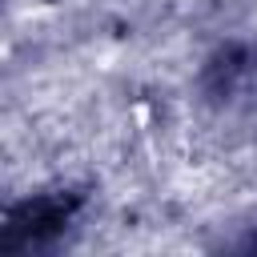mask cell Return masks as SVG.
Instances as JSON below:
<instances>
[{"label":"cell","mask_w":257,"mask_h":257,"mask_svg":"<svg viewBox=\"0 0 257 257\" xmlns=\"http://www.w3.org/2000/svg\"><path fill=\"white\" fill-rule=\"evenodd\" d=\"M64 221H68V201H60V197L24 201V205H16V209H12L8 225H4V249L44 241V237H52Z\"/></svg>","instance_id":"cell-1"}]
</instances>
